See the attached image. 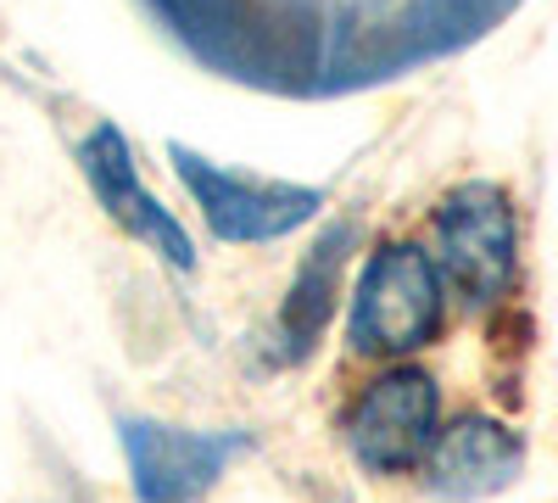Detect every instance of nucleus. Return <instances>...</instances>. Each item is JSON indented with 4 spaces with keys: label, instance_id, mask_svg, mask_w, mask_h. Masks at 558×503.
<instances>
[{
    "label": "nucleus",
    "instance_id": "nucleus-3",
    "mask_svg": "<svg viewBox=\"0 0 558 503\" xmlns=\"http://www.w3.org/2000/svg\"><path fill=\"white\" fill-rule=\"evenodd\" d=\"M441 420V392L425 370H391L352 408V453L375 476H402L430 453Z\"/></svg>",
    "mask_w": 558,
    "mask_h": 503
},
{
    "label": "nucleus",
    "instance_id": "nucleus-4",
    "mask_svg": "<svg viewBox=\"0 0 558 503\" xmlns=\"http://www.w3.org/2000/svg\"><path fill=\"white\" fill-rule=\"evenodd\" d=\"M173 168H179L184 185H191V196H196V207L213 224L218 241H274V236H291L296 224H307L318 213V191L263 185V179L223 173L184 146H173Z\"/></svg>",
    "mask_w": 558,
    "mask_h": 503
},
{
    "label": "nucleus",
    "instance_id": "nucleus-5",
    "mask_svg": "<svg viewBox=\"0 0 558 503\" xmlns=\"http://www.w3.org/2000/svg\"><path fill=\"white\" fill-rule=\"evenodd\" d=\"M123 447H129L140 503H179V498H196L229 465L241 436H196L157 420H123Z\"/></svg>",
    "mask_w": 558,
    "mask_h": 503
},
{
    "label": "nucleus",
    "instance_id": "nucleus-7",
    "mask_svg": "<svg viewBox=\"0 0 558 503\" xmlns=\"http://www.w3.org/2000/svg\"><path fill=\"white\" fill-rule=\"evenodd\" d=\"M425 459H430V487L441 498H486V492H497V487H508L520 476L525 453H520L514 431H502L497 420L470 415V420L436 431Z\"/></svg>",
    "mask_w": 558,
    "mask_h": 503
},
{
    "label": "nucleus",
    "instance_id": "nucleus-1",
    "mask_svg": "<svg viewBox=\"0 0 558 503\" xmlns=\"http://www.w3.org/2000/svg\"><path fill=\"white\" fill-rule=\"evenodd\" d=\"M441 336V274L418 247H380L352 302V347L408 358Z\"/></svg>",
    "mask_w": 558,
    "mask_h": 503
},
{
    "label": "nucleus",
    "instance_id": "nucleus-8",
    "mask_svg": "<svg viewBox=\"0 0 558 503\" xmlns=\"http://www.w3.org/2000/svg\"><path fill=\"white\" fill-rule=\"evenodd\" d=\"M341 247H347V236H330V247H324V252L296 274V286H291L286 308H279V358H302V352L318 342L324 319H330V308H336Z\"/></svg>",
    "mask_w": 558,
    "mask_h": 503
},
{
    "label": "nucleus",
    "instance_id": "nucleus-6",
    "mask_svg": "<svg viewBox=\"0 0 558 503\" xmlns=\"http://www.w3.org/2000/svg\"><path fill=\"white\" fill-rule=\"evenodd\" d=\"M84 173H89V185H96V196H101V207L123 224L129 236H140L146 247H157L168 263H179V268H191L196 263V252H191V236L173 224V213L140 185L134 179V168H129V146H123V134L107 123V129H96V141L84 146Z\"/></svg>",
    "mask_w": 558,
    "mask_h": 503
},
{
    "label": "nucleus",
    "instance_id": "nucleus-2",
    "mask_svg": "<svg viewBox=\"0 0 558 503\" xmlns=\"http://www.w3.org/2000/svg\"><path fill=\"white\" fill-rule=\"evenodd\" d=\"M436 247L441 274L463 297L497 302L514 280V207L497 185H458L436 207Z\"/></svg>",
    "mask_w": 558,
    "mask_h": 503
}]
</instances>
